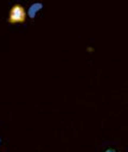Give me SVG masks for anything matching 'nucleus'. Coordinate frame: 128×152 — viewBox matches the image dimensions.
<instances>
[{
  "mask_svg": "<svg viewBox=\"0 0 128 152\" xmlns=\"http://www.w3.org/2000/svg\"><path fill=\"white\" fill-rule=\"evenodd\" d=\"M42 9H43V4H42V3L41 2H35V3H32V4H30L29 6L28 11H27V14H28V16H29L31 20H33V18H36V15H37V13L40 12Z\"/></svg>",
  "mask_w": 128,
  "mask_h": 152,
  "instance_id": "2",
  "label": "nucleus"
},
{
  "mask_svg": "<svg viewBox=\"0 0 128 152\" xmlns=\"http://www.w3.org/2000/svg\"><path fill=\"white\" fill-rule=\"evenodd\" d=\"M0 143H1V138H0Z\"/></svg>",
  "mask_w": 128,
  "mask_h": 152,
  "instance_id": "4",
  "label": "nucleus"
},
{
  "mask_svg": "<svg viewBox=\"0 0 128 152\" xmlns=\"http://www.w3.org/2000/svg\"><path fill=\"white\" fill-rule=\"evenodd\" d=\"M105 152H117L116 150H114V149H108V150H105Z\"/></svg>",
  "mask_w": 128,
  "mask_h": 152,
  "instance_id": "3",
  "label": "nucleus"
},
{
  "mask_svg": "<svg viewBox=\"0 0 128 152\" xmlns=\"http://www.w3.org/2000/svg\"><path fill=\"white\" fill-rule=\"evenodd\" d=\"M26 18H27L26 10L24 9V7L22 4L16 3L10 10L8 22L10 24H20V23H24L26 20Z\"/></svg>",
  "mask_w": 128,
  "mask_h": 152,
  "instance_id": "1",
  "label": "nucleus"
}]
</instances>
